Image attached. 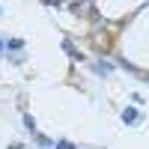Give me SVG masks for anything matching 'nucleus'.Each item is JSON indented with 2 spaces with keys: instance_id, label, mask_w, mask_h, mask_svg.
Listing matches in <instances>:
<instances>
[{
  "instance_id": "7ed1b4c3",
  "label": "nucleus",
  "mask_w": 149,
  "mask_h": 149,
  "mask_svg": "<svg viewBox=\"0 0 149 149\" xmlns=\"http://www.w3.org/2000/svg\"><path fill=\"white\" fill-rule=\"evenodd\" d=\"M36 143H39L42 149H54V140H51V137H45V134H36Z\"/></svg>"
},
{
  "instance_id": "20e7f679",
  "label": "nucleus",
  "mask_w": 149,
  "mask_h": 149,
  "mask_svg": "<svg viewBox=\"0 0 149 149\" xmlns=\"http://www.w3.org/2000/svg\"><path fill=\"white\" fill-rule=\"evenodd\" d=\"M63 48H66V54H69L72 60H81V51H78V48H74L72 42H63Z\"/></svg>"
},
{
  "instance_id": "f03ea898",
  "label": "nucleus",
  "mask_w": 149,
  "mask_h": 149,
  "mask_svg": "<svg viewBox=\"0 0 149 149\" xmlns=\"http://www.w3.org/2000/svg\"><path fill=\"white\" fill-rule=\"evenodd\" d=\"M93 69H95V74H110V72H113V63H107V60H98Z\"/></svg>"
},
{
  "instance_id": "0eeeda50",
  "label": "nucleus",
  "mask_w": 149,
  "mask_h": 149,
  "mask_svg": "<svg viewBox=\"0 0 149 149\" xmlns=\"http://www.w3.org/2000/svg\"><path fill=\"white\" fill-rule=\"evenodd\" d=\"M24 125H27V128H30V131H36V119H33V116H30V113H24Z\"/></svg>"
},
{
  "instance_id": "423d86ee",
  "label": "nucleus",
  "mask_w": 149,
  "mask_h": 149,
  "mask_svg": "<svg viewBox=\"0 0 149 149\" xmlns=\"http://www.w3.org/2000/svg\"><path fill=\"white\" fill-rule=\"evenodd\" d=\"M54 149H78L72 140H60V143H54Z\"/></svg>"
},
{
  "instance_id": "39448f33",
  "label": "nucleus",
  "mask_w": 149,
  "mask_h": 149,
  "mask_svg": "<svg viewBox=\"0 0 149 149\" xmlns=\"http://www.w3.org/2000/svg\"><path fill=\"white\" fill-rule=\"evenodd\" d=\"M6 48H9V51H21V48H24V39H9Z\"/></svg>"
},
{
  "instance_id": "6e6552de",
  "label": "nucleus",
  "mask_w": 149,
  "mask_h": 149,
  "mask_svg": "<svg viewBox=\"0 0 149 149\" xmlns=\"http://www.w3.org/2000/svg\"><path fill=\"white\" fill-rule=\"evenodd\" d=\"M3 51H6V42H3V39H0V54H3Z\"/></svg>"
},
{
  "instance_id": "f257e3e1",
  "label": "nucleus",
  "mask_w": 149,
  "mask_h": 149,
  "mask_svg": "<svg viewBox=\"0 0 149 149\" xmlns=\"http://www.w3.org/2000/svg\"><path fill=\"white\" fill-rule=\"evenodd\" d=\"M122 122H125V125H137V122H140L137 107H125V110H122Z\"/></svg>"
}]
</instances>
